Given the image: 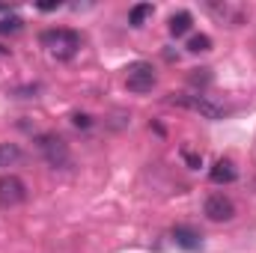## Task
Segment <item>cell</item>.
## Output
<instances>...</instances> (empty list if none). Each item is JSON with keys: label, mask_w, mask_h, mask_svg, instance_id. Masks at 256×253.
<instances>
[{"label": "cell", "mask_w": 256, "mask_h": 253, "mask_svg": "<svg viewBox=\"0 0 256 253\" xmlns=\"http://www.w3.org/2000/svg\"><path fill=\"white\" fill-rule=\"evenodd\" d=\"M39 42L57 57V60H72L80 51V33L68 30V27H51L39 33Z\"/></svg>", "instance_id": "6da1fadb"}, {"label": "cell", "mask_w": 256, "mask_h": 253, "mask_svg": "<svg viewBox=\"0 0 256 253\" xmlns=\"http://www.w3.org/2000/svg\"><path fill=\"white\" fill-rule=\"evenodd\" d=\"M36 149L42 152V158L48 161V167H54V170L72 167V155H68V146H66L63 137H57V134H39L36 137Z\"/></svg>", "instance_id": "7a4b0ae2"}, {"label": "cell", "mask_w": 256, "mask_h": 253, "mask_svg": "<svg viewBox=\"0 0 256 253\" xmlns=\"http://www.w3.org/2000/svg\"><path fill=\"white\" fill-rule=\"evenodd\" d=\"M170 104H179V108H191L196 110L200 116H206V120H224L226 116V108L224 104H214L208 96H185V92H173L170 96Z\"/></svg>", "instance_id": "3957f363"}, {"label": "cell", "mask_w": 256, "mask_h": 253, "mask_svg": "<svg viewBox=\"0 0 256 253\" xmlns=\"http://www.w3.org/2000/svg\"><path fill=\"white\" fill-rule=\"evenodd\" d=\"M155 84H158V78H155V68L149 63H134L128 66L126 72V86L131 92H137V96H143V92H152L155 90Z\"/></svg>", "instance_id": "277c9868"}, {"label": "cell", "mask_w": 256, "mask_h": 253, "mask_svg": "<svg viewBox=\"0 0 256 253\" xmlns=\"http://www.w3.org/2000/svg\"><path fill=\"white\" fill-rule=\"evenodd\" d=\"M27 200V185L24 179H18L15 173H3L0 176V206L3 208H15Z\"/></svg>", "instance_id": "5b68a950"}, {"label": "cell", "mask_w": 256, "mask_h": 253, "mask_svg": "<svg viewBox=\"0 0 256 253\" xmlns=\"http://www.w3.org/2000/svg\"><path fill=\"white\" fill-rule=\"evenodd\" d=\"M202 214H206L208 220H214V224H224V220H232V218H236V206H232L230 196L212 194V196H206V202H202Z\"/></svg>", "instance_id": "8992f818"}, {"label": "cell", "mask_w": 256, "mask_h": 253, "mask_svg": "<svg viewBox=\"0 0 256 253\" xmlns=\"http://www.w3.org/2000/svg\"><path fill=\"white\" fill-rule=\"evenodd\" d=\"M206 9H208L214 18H220L224 24H230V27H236V24L244 18V9H238V6H232V3H206Z\"/></svg>", "instance_id": "52a82bcc"}, {"label": "cell", "mask_w": 256, "mask_h": 253, "mask_svg": "<svg viewBox=\"0 0 256 253\" xmlns=\"http://www.w3.org/2000/svg\"><path fill=\"white\" fill-rule=\"evenodd\" d=\"M208 176H212L214 185H230V182L238 179V170H236V164L230 158H220V161H214V167L208 170Z\"/></svg>", "instance_id": "ba28073f"}, {"label": "cell", "mask_w": 256, "mask_h": 253, "mask_svg": "<svg viewBox=\"0 0 256 253\" xmlns=\"http://www.w3.org/2000/svg\"><path fill=\"white\" fill-rule=\"evenodd\" d=\"M173 242L182 248V250H196L202 244V236L194 230V226H173Z\"/></svg>", "instance_id": "9c48e42d"}, {"label": "cell", "mask_w": 256, "mask_h": 253, "mask_svg": "<svg viewBox=\"0 0 256 253\" xmlns=\"http://www.w3.org/2000/svg\"><path fill=\"white\" fill-rule=\"evenodd\" d=\"M191 24H194V15L191 12H176V15H170V33L173 36H185L188 30H191Z\"/></svg>", "instance_id": "30bf717a"}, {"label": "cell", "mask_w": 256, "mask_h": 253, "mask_svg": "<svg viewBox=\"0 0 256 253\" xmlns=\"http://www.w3.org/2000/svg\"><path fill=\"white\" fill-rule=\"evenodd\" d=\"M152 15V3H137L128 9V24L131 27H143V21Z\"/></svg>", "instance_id": "8fae6325"}, {"label": "cell", "mask_w": 256, "mask_h": 253, "mask_svg": "<svg viewBox=\"0 0 256 253\" xmlns=\"http://www.w3.org/2000/svg\"><path fill=\"white\" fill-rule=\"evenodd\" d=\"M21 158V149L15 143H0V167H12Z\"/></svg>", "instance_id": "7c38bea8"}, {"label": "cell", "mask_w": 256, "mask_h": 253, "mask_svg": "<svg viewBox=\"0 0 256 253\" xmlns=\"http://www.w3.org/2000/svg\"><path fill=\"white\" fill-rule=\"evenodd\" d=\"M208 48H212V39H208L206 33H196V36L188 39V51H191V54H202V51H208Z\"/></svg>", "instance_id": "4fadbf2b"}, {"label": "cell", "mask_w": 256, "mask_h": 253, "mask_svg": "<svg viewBox=\"0 0 256 253\" xmlns=\"http://www.w3.org/2000/svg\"><path fill=\"white\" fill-rule=\"evenodd\" d=\"M18 30H24V21H21L18 15H6V18H0V36H3V33H18Z\"/></svg>", "instance_id": "5bb4252c"}, {"label": "cell", "mask_w": 256, "mask_h": 253, "mask_svg": "<svg viewBox=\"0 0 256 253\" xmlns=\"http://www.w3.org/2000/svg\"><path fill=\"white\" fill-rule=\"evenodd\" d=\"M208 80H212L208 68H194V74H191V84H194V86H206Z\"/></svg>", "instance_id": "9a60e30c"}, {"label": "cell", "mask_w": 256, "mask_h": 253, "mask_svg": "<svg viewBox=\"0 0 256 253\" xmlns=\"http://www.w3.org/2000/svg\"><path fill=\"white\" fill-rule=\"evenodd\" d=\"M182 158H185V164L194 167V170L202 167V155H196V152H191V149H182Z\"/></svg>", "instance_id": "2e32d148"}, {"label": "cell", "mask_w": 256, "mask_h": 253, "mask_svg": "<svg viewBox=\"0 0 256 253\" xmlns=\"http://www.w3.org/2000/svg\"><path fill=\"white\" fill-rule=\"evenodd\" d=\"M72 122H74L78 128H90V126H92V120H90L86 114H74V116H72Z\"/></svg>", "instance_id": "e0dca14e"}, {"label": "cell", "mask_w": 256, "mask_h": 253, "mask_svg": "<svg viewBox=\"0 0 256 253\" xmlns=\"http://www.w3.org/2000/svg\"><path fill=\"white\" fill-rule=\"evenodd\" d=\"M39 9L42 12H54V9H60V3H39Z\"/></svg>", "instance_id": "ac0fdd59"}, {"label": "cell", "mask_w": 256, "mask_h": 253, "mask_svg": "<svg viewBox=\"0 0 256 253\" xmlns=\"http://www.w3.org/2000/svg\"><path fill=\"white\" fill-rule=\"evenodd\" d=\"M0 57H6V48H0Z\"/></svg>", "instance_id": "d6986e66"}]
</instances>
